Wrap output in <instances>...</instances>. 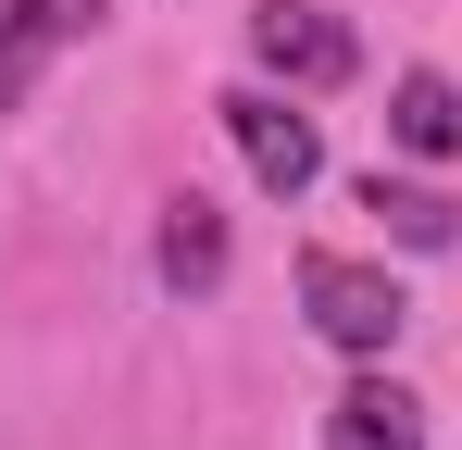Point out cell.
<instances>
[{"label": "cell", "mask_w": 462, "mask_h": 450, "mask_svg": "<svg viewBox=\"0 0 462 450\" xmlns=\"http://www.w3.org/2000/svg\"><path fill=\"white\" fill-rule=\"evenodd\" d=\"M300 300H312V325H325L337 351H363V363L412 325V300L387 288L375 263H350V250H300Z\"/></svg>", "instance_id": "1"}, {"label": "cell", "mask_w": 462, "mask_h": 450, "mask_svg": "<svg viewBox=\"0 0 462 450\" xmlns=\"http://www.w3.org/2000/svg\"><path fill=\"white\" fill-rule=\"evenodd\" d=\"M250 51H263V75H288V88H350L363 75V38L325 0H263L250 13Z\"/></svg>", "instance_id": "2"}, {"label": "cell", "mask_w": 462, "mask_h": 450, "mask_svg": "<svg viewBox=\"0 0 462 450\" xmlns=\"http://www.w3.org/2000/svg\"><path fill=\"white\" fill-rule=\"evenodd\" d=\"M213 113H226V138H237V163H250V175H263L275 201H300L312 175H325V138H312V113H288L275 88H226Z\"/></svg>", "instance_id": "3"}, {"label": "cell", "mask_w": 462, "mask_h": 450, "mask_svg": "<svg viewBox=\"0 0 462 450\" xmlns=\"http://www.w3.org/2000/svg\"><path fill=\"white\" fill-rule=\"evenodd\" d=\"M100 13H113V0H13V13H0V113H25V88L63 63L76 38H100Z\"/></svg>", "instance_id": "4"}, {"label": "cell", "mask_w": 462, "mask_h": 450, "mask_svg": "<svg viewBox=\"0 0 462 450\" xmlns=\"http://www.w3.org/2000/svg\"><path fill=\"white\" fill-rule=\"evenodd\" d=\"M325 450H425V400H412V388H387V375H363V388H337Z\"/></svg>", "instance_id": "5"}, {"label": "cell", "mask_w": 462, "mask_h": 450, "mask_svg": "<svg viewBox=\"0 0 462 450\" xmlns=\"http://www.w3.org/2000/svg\"><path fill=\"white\" fill-rule=\"evenodd\" d=\"M162 288L175 300H213L226 288V213L188 188V201H162Z\"/></svg>", "instance_id": "6"}, {"label": "cell", "mask_w": 462, "mask_h": 450, "mask_svg": "<svg viewBox=\"0 0 462 450\" xmlns=\"http://www.w3.org/2000/svg\"><path fill=\"white\" fill-rule=\"evenodd\" d=\"M387 138L425 150V163H450L462 150V88L450 75H400V88H387Z\"/></svg>", "instance_id": "7"}, {"label": "cell", "mask_w": 462, "mask_h": 450, "mask_svg": "<svg viewBox=\"0 0 462 450\" xmlns=\"http://www.w3.org/2000/svg\"><path fill=\"white\" fill-rule=\"evenodd\" d=\"M363 213H375L387 238H412V250H450V238H462L450 201H438V188H400V175H363Z\"/></svg>", "instance_id": "8"}]
</instances>
